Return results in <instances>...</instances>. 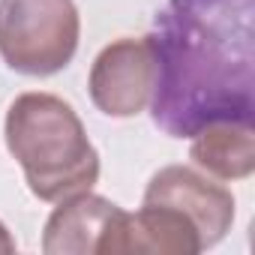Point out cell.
I'll list each match as a JSON object with an SVG mask.
<instances>
[{
    "mask_svg": "<svg viewBox=\"0 0 255 255\" xmlns=\"http://www.w3.org/2000/svg\"><path fill=\"white\" fill-rule=\"evenodd\" d=\"M147 42L150 114L165 135L192 138L207 123L255 117L252 0H168Z\"/></svg>",
    "mask_w": 255,
    "mask_h": 255,
    "instance_id": "1",
    "label": "cell"
},
{
    "mask_svg": "<svg viewBox=\"0 0 255 255\" xmlns=\"http://www.w3.org/2000/svg\"><path fill=\"white\" fill-rule=\"evenodd\" d=\"M3 138L39 201H63L99 180V153L75 108L54 93H21L12 99Z\"/></svg>",
    "mask_w": 255,
    "mask_h": 255,
    "instance_id": "2",
    "label": "cell"
},
{
    "mask_svg": "<svg viewBox=\"0 0 255 255\" xmlns=\"http://www.w3.org/2000/svg\"><path fill=\"white\" fill-rule=\"evenodd\" d=\"M75 0H0V57L30 78H48L78 51Z\"/></svg>",
    "mask_w": 255,
    "mask_h": 255,
    "instance_id": "3",
    "label": "cell"
},
{
    "mask_svg": "<svg viewBox=\"0 0 255 255\" xmlns=\"http://www.w3.org/2000/svg\"><path fill=\"white\" fill-rule=\"evenodd\" d=\"M156 84V60L147 36H123L105 45L87 78L93 105L108 117H135L150 105Z\"/></svg>",
    "mask_w": 255,
    "mask_h": 255,
    "instance_id": "4",
    "label": "cell"
},
{
    "mask_svg": "<svg viewBox=\"0 0 255 255\" xmlns=\"http://www.w3.org/2000/svg\"><path fill=\"white\" fill-rule=\"evenodd\" d=\"M123 207L87 192L63 198L45 222L42 252L48 255H117L120 228L126 225Z\"/></svg>",
    "mask_w": 255,
    "mask_h": 255,
    "instance_id": "5",
    "label": "cell"
},
{
    "mask_svg": "<svg viewBox=\"0 0 255 255\" xmlns=\"http://www.w3.org/2000/svg\"><path fill=\"white\" fill-rule=\"evenodd\" d=\"M144 204H165L183 213L198 228L204 249L216 246L234 222V195L189 165L159 168L144 189Z\"/></svg>",
    "mask_w": 255,
    "mask_h": 255,
    "instance_id": "6",
    "label": "cell"
},
{
    "mask_svg": "<svg viewBox=\"0 0 255 255\" xmlns=\"http://www.w3.org/2000/svg\"><path fill=\"white\" fill-rule=\"evenodd\" d=\"M192 162L219 177L243 180L255 171V129L252 120H216L192 135Z\"/></svg>",
    "mask_w": 255,
    "mask_h": 255,
    "instance_id": "7",
    "label": "cell"
},
{
    "mask_svg": "<svg viewBox=\"0 0 255 255\" xmlns=\"http://www.w3.org/2000/svg\"><path fill=\"white\" fill-rule=\"evenodd\" d=\"M12 252H15V240H12L9 228L0 222V255H12Z\"/></svg>",
    "mask_w": 255,
    "mask_h": 255,
    "instance_id": "8",
    "label": "cell"
}]
</instances>
